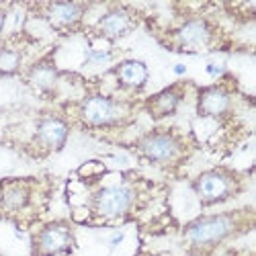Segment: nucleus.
<instances>
[{
    "label": "nucleus",
    "mask_w": 256,
    "mask_h": 256,
    "mask_svg": "<svg viewBox=\"0 0 256 256\" xmlns=\"http://www.w3.org/2000/svg\"><path fill=\"white\" fill-rule=\"evenodd\" d=\"M236 232V213H222L190 222L184 228V238L193 248H211Z\"/></svg>",
    "instance_id": "obj_1"
},
{
    "label": "nucleus",
    "mask_w": 256,
    "mask_h": 256,
    "mask_svg": "<svg viewBox=\"0 0 256 256\" xmlns=\"http://www.w3.org/2000/svg\"><path fill=\"white\" fill-rule=\"evenodd\" d=\"M134 201H136V193L132 186H127V184L104 186L98 193L92 195V209L100 218L115 220V218L125 216L132 209Z\"/></svg>",
    "instance_id": "obj_2"
},
{
    "label": "nucleus",
    "mask_w": 256,
    "mask_h": 256,
    "mask_svg": "<svg viewBox=\"0 0 256 256\" xmlns=\"http://www.w3.org/2000/svg\"><path fill=\"white\" fill-rule=\"evenodd\" d=\"M234 178L226 170H207L195 182L193 188L203 205H213L232 197L234 193Z\"/></svg>",
    "instance_id": "obj_3"
},
{
    "label": "nucleus",
    "mask_w": 256,
    "mask_h": 256,
    "mask_svg": "<svg viewBox=\"0 0 256 256\" xmlns=\"http://www.w3.org/2000/svg\"><path fill=\"white\" fill-rule=\"evenodd\" d=\"M72 246H74L72 230H70L68 224H64V222L48 224L33 240V250H35L37 256L64 254V252H70Z\"/></svg>",
    "instance_id": "obj_4"
},
{
    "label": "nucleus",
    "mask_w": 256,
    "mask_h": 256,
    "mask_svg": "<svg viewBox=\"0 0 256 256\" xmlns=\"http://www.w3.org/2000/svg\"><path fill=\"white\" fill-rule=\"evenodd\" d=\"M138 150L146 160L154 164H166L180 154V144L172 134L152 132L138 142Z\"/></svg>",
    "instance_id": "obj_5"
},
{
    "label": "nucleus",
    "mask_w": 256,
    "mask_h": 256,
    "mask_svg": "<svg viewBox=\"0 0 256 256\" xmlns=\"http://www.w3.org/2000/svg\"><path fill=\"white\" fill-rule=\"evenodd\" d=\"M80 117L82 121L90 125V127H104L117 121L119 117V106L113 98L102 96V94H94L88 96L80 106Z\"/></svg>",
    "instance_id": "obj_6"
},
{
    "label": "nucleus",
    "mask_w": 256,
    "mask_h": 256,
    "mask_svg": "<svg viewBox=\"0 0 256 256\" xmlns=\"http://www.w3.org/2000/svg\"><path fill=\"white\" fill-rule=\"evenodd\" d=\"M35 140L41 148L50 152H60L68 140V123L60 117H46L41 119L35 132Z\"/></svg>",
    "instance_id": "obj_7"
},
{
    "label": "nucleus",
    "mask_w": 256,
    "mask_h": 256,
    "mask_svg": "<svg viewBox=\"0 0 256 256\" xmlns=\"http://www.w3.org/2000/svg\"><path fill=\"white\" fill-rule=\"evenodd\" d=\"M134 27H136V20L127 8H111L109 12H104L96 23V31L100 33V37L111 39V41L130 35V31Z\"/></svg>",
    "instance_id": "obj_8"
},
{
    "label": "nucleus",
    "mask_w": 256,
    "mask_h": 256,
    "mask_svg": "<svg viewBox=\"0 0 256 256\" xmlns=\"http://www.w3.org/2000/svg\"><path fill=\"white\" fill-rule=\"evenodd\" d=\"M232 106L230 94L220 86H209L199 92L197 113L201 117H224Z\"/></svg>",
    "instance_id": "obj_9"
},
{
    "label": "nucleus",
    "mask_w": 256,
    "mask_h": 256,
    "mask_svg": "<svg viewBox=\"0 0 256 256\" xmlns=\"http://www.w3.org/2000/svg\"><path fill=\"white\" fill-rule=\"evenodd\" d=\"M213 33H211V25L203 18H193L186 20V23L176 31V39L184 50H197V48H205L209 46Z\"/></svg>",
    "instance_id": "obj_10"
},
{
    "label": "nucleus",
    "mask_w": 256,
    "mask_h": 256,
    "mask_svg": "<svg viewBox=\"0 0 256 256\" xmlns=\"http://www.w3.org/2000/svg\"><path fill=\"white\" fill-rule=\"evenodd\" d=\"M84 8L86 6L78 2H54V4H48L46 18L56 29H70L82 20Z\"/></svg>",
    "instance_id": "obj_11"
},
{
    "label": "nucleus",
    "mask_w": 256,
    "mask_h": 256,
    "mask_svg": "<svg viewBox=\"0 0 256 256\" xmlns=\"http://www.w3.org/2000/svg\"><path fill=\"white\" fill-rule=\"evenodd\" d=\"M182 98V90H180V84H174L170 88H164L162 92L154 94L148 98L146 102V109L154 119H162V117H168L176 111V106Z\"/></svg>",
    "instance_id": "obj_12"
},
{
    "label": "nucleus",
    "mask_w": 256,
    "mask_h": 256,
    "mask_svg": "<svg viewBox=\"0 0 256 256\" xmlns=\"http://www.w3.org/2000/svg\"><path fill=\"white\" fill-rule=\"evenodd\" d=\"M113 74L117 76L119 84L125 88H144L148 82V66L140 60H125L121 64H117Z\"/></svg>",
    "instance_id": "obj_13"
},
{
    "label": "nucleus",
    "mask_w": 256,
    "mask_h": 256,
    "mask_svg": "<svg viewBox=\"0 0 256 256\" xmlns=\"http://www.w3.org/2000/svg\"><path fill=\"white\" fill-rule=\"evenodd\" d=\"M27 80L33 88L41 90V92H48L56 86V82H58V70L54 64L50 62H39L35 64V66L29 70L27 74Z\"/></svg>",
    "instance_id": "obj_14"
},
{
    "label": "nucleus",
    "mask_w": 256,
    "mask_h": 256,
    "mask_svg": "<svg viewBox=\"0 0 256 256\" xmlns=\"http://www.w3.org/2000/svg\"><path fill=\"white\" fill-rule=\"evenodd\" d=\"M29 201V188L20 182H12V184H6L4 190H2V205L10 211L14 209H20L25 207Z\"/></svg>",
    "instance_id": "obj_15"
},
{
    "label": "nucleus",
    "mask_w": 256,
    "mask_h": 256,
    "mask_svg": "<svg viewBox=\"0 0 256 256\" xmlns=\"http://www.w3.org/2000/svg\"><path fill=\"white\" fill-rule=\"evenodd\" d=\"M18 68H20V56L14 50H6V48L0 50V74L10 76L16 74Z\"/></svg>",
    "instance_id": "obj_16"
},
{
    "label": "nucleus",
    "mask_w": 256,
    "mask_h": 256,
    "mask_svg": "<svg viewBox=\"0 0 256 256\" xmlns=\"http://www.w3.org/2000/svg\"><path fill=\"white\" fill-rule=\"evenodd\" d=\"M111 60H113L111 52H104V50H90L88 52V62H92V64H106Z\"/></svg>",
    "instance_id": "obj_17"
},
{
    "label": "nucleus",
    "mask_w": 256,
    "mask_h": 256,
    "mask_svg": "<svg viewBox=\"0 0 256 256\" xmlns=\"http://www.w3.org/2000/svg\"><path fill=\"white\" fill-rule=\"evenodd\" d=\"M207 74H211V76H218V74H222L224 72V66H218V64H207Z\"/></svg>",
    "instance_id": "obj_18"
},
{
    "label": "nucleus",
    "mask_w": 256,
    "mask_h": 256,
    "mask_svg": "<svg viewBox=\"0 0 256 256\" xmlns=\"http://www.w3.org/2000/svg\"><path fill=\"white\" fill-rule=\"evenodd\" d=\"M123 238H125L123 234H115V236H113V238L109 240V244H111V246H117L119 242H123Z\"/></svg>",
    "instance_id": "obj_19"
},
{
    "label": "nucleus",
    "mask_w": 256,
    "mask_h": 256,
    "mask_svg": "<svg viewBox=\"0 0 256 256\" xmlns=\"http://www.w3.org/2000/svg\"><path fill=\"white\" fill-rule=\"evenodd\" d=\"M4 20H6V12L0 8V33H2V29H4Z\"/></svg>",
    "instance_id": "obj_20"
},
{
    "label": "nucleus",
    "mask_w": 256,
    "mask_h": 256,
    "mask_svg": "<svg viewBox=\"0 0 256 256\" xmlns=\"http://www.w3.org/2000/svg\"><path fill=\"white\" fill-rule=\"evenodd\" d=\"M174 72H176V74H184V72H186V68L182 66V64H176V66H174Z\"/></svg>",
    "instance_id": "obj_21"
},
{
    "label": "nucleus",
    "mask_w": 256,
    "mask_h": 256,
    "mask_svg": "<svg viewBox=\"0 0 256 256\" xmlns=\"http://www.w3.org/2000/svg\"><path fill=\"white\" fill-rule=\"evenodd\" d=\"M138 256H144V254H138Z\"/></svg>",
    "instance_id": "obj_22"
}]
</instances>
